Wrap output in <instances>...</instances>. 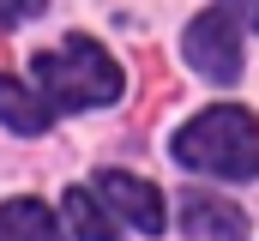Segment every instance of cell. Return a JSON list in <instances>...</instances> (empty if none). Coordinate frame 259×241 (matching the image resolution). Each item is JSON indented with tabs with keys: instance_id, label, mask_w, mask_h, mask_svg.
<instances>
[{
	"instance_id": "6da1fadb",
	"label": "cell",
	"mask_w": 259,
	"mask_h": 241,
	"mask_svg": "<svg viewBox=\"0 0 259 241\" xmlns=\"http://www.w3.org/2000/svg\"><path fill=\"white\" fill-rule=\"evenodd\" d=\"M169 157L187 163V169H205V175H223V181H253L259 175V120L235 103H217L169 139Z\"/></svg>"
},
{
	"instance_id": "7a4b0ae2",
	"label": "cell",
	"mask_w": 259,
	"mask_h": 241,
	"mask_svg": "<svg viewBox=\"0 0 259 241\" xmlns=\"http://www.w3.org/2000/svg\"><path fill=\"white\" fill-rule=\"evenodd\" d=\"M36 66V85L49 91V109H97V103H115L121 97V66L109 60L103 43L91 36H66L61 49L30 60Z\"/></svg>"
},
{
	"instance_id": "3957f363",
	"label": "cell",
	"mask_w": 259,
	"mask_h": 241,
	"mask_svg": "<svg viewBox=\"0 0 259 241\" xmlns=\"http://www.w3.org/2000/svg\"><path fill=\"white\" fill-rule=\"evenodd\" d=\"M187 60H193L205 78H217V85H235V78H241V43H235V18H229L223 6L187 24Z\"/></svg>"
},
{
	"instance_id": "277c9868",
	"label": "cell",
	"mask_w": 259,
	"mask_h": 241,
	"mask_svg": "<svg viewBox=\"0 0 259 241\" xmlns=\"http://www.w3.org/2000/svg\"><path fill=\"white\" fill-rule=\"evenodd\" d=\"M97 193L127 217L139 235H163V223H169V211H163V193L151 187V181H139V175H127V169H103L97 175Z\"/></svg>"
},
{
	"instance_id": "5b68a950",
	"label": "cell",
	"mask_w": 259,
	"mask_h": 241,
	"mask_svg": "<svg viewBox=\"0 0 259 241\" xmlns=\"http://www.w3.org/2000/svg\"><path fill=\"white\" fill-rule=\"evenodd\" d=\"M181 223H187V235L193 241H247V217H241V205H229V199H217V193H181Z\"/></svg>"
},
{
	"instance_id": "8992f818",
	"label": "cell",
	"mask_w": 259,
	"mask_h": 241,
	"mask_svg": "<svg viewBox=\"0 0 259 241\" xmlns=\"http://www.w3.org/2000/svg\"><path fill=\"white\" fill-rule=\"evenodd\" d=\"M0 120L12 127V133H49V120H55V109L30 91V85H18L12 72H0Z\"/></svg>"
},
{
	"instance_id": "52a82bcc",
	"label": "cell",
	"mask_w": 259,
	"mask_h": 241,
	"mask_svg": "<svg viewBox=\"0 0 259 241\" xmlns=\"http://www.w3.org/2000/svg\"><path fill=\"white\" fill-rule=\"evenodd\" d=\"M0 229H6V241H61V223L42 199H6Z\"/></svg>"
},
{
	"instance_id": "ba28073f",
	"label": "cell",
	"mask_w": 259,
	"mask_h": 241,
	"mask_svg": "<svg viewBox=\"0 0 259 241\" xmlns=\"http://www.w3.org/2000/svg\"><path fill=\"white\" fill-rule=\"evenodd\" d=\"M66 229L78 241H115V217L103 211V199L91 187H66Z\"/></svg>"
},
{
	"instance_id": "9c48e42d",
	"label": "cell",
	"mask_w": 259,
	"mask_h": 241,
	"mask_svg": "<svg viewBox=\"0 0 259 241\" xmlns=\"http://www.w3.org/2000/svg\"><path fill=\"white\" fill-rule=\"evenodd\" d=\"M49 0H0V24H24V18H36Z\"/></svg>"
},
{
	"instance_id": "30bf717a",
	"label": "cell",
	"mask_w": 259,
	"mask_h": 241,
	"mask_svg": "<svg viewBox=\"0 0 259 241\" xmlns=\"http://www.w3.org/2000/svg\"><path fill=\"white\" fill-rule=\"evenodd\" d=\"M223 12H229V18H241L247 30H259V0H223Z\"/></svg>"
}]
</instances>
